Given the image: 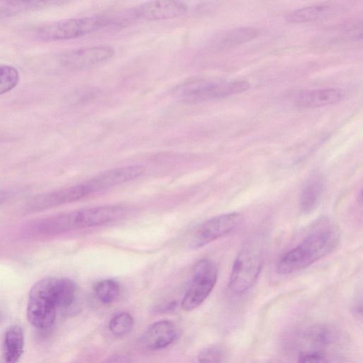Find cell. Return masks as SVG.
I'll list each match as a JSON object with an SVG mask.
<instances>
[{
  "instance_id": "obj_14",
  "label": "cell",
  "mask_w": 363,
  "mask_h": 363,
  "mask_svg": "<svg viewBox=\"0 0 363 363\" xmlns=\"http://www.w3.org/2000/svg\"><path fill=\"white\" fill-rule=\"evenodd\" d=\"M342 90L336 88H324L305 90L296 97L297 106L314 108L336 104L344 98Z\"/></svg>"
},
{
  "instance_id": "obj_21",
  "label": "cell",
  "mask_w": 363,
  "mask_h": 363,
  "mask_svg": "<svg viewBox=\"0 0 363 363\" xmlns=\"http://www.w3.org/2000/svg\"><path fill=\"white\" fill-rule=\"evenodd\" d=\"M134 324L133 318L126 312L120 313L111 318L108 328L116 336H122L128 333Z\"/></svg>"
},
{
  "instance_id": "obj_15",
  "label": "cell",
  "mask_w": 363,
  "mask_h": 363,
  "mask_svg": "<svg viewBox=\"0 0 363 363\" xmlns=\"http://www.w3.org/2000/svg\"><path fill=\"white\" fill-rule=\"evenodd\" d=\"M342 10V6L333 3H323L295 9L286 16L291 23L315 21L333 16Z\"/></svg>"
},
{
  "instance_id": "obj_8",
  "label": "cell",
  "mask_w": 363,
  "mask_h": 363,
  "mask_svg": "<svg viewBox=\"0 0 363 363\" xmlns=\"http://www.w3.org/2000/svg\"><path fill=\"white\" fill-rule=\"evenodd\" d=\"M115 55L110 45H95L72 50L62 54L61 65L70 70H83L108 61Z\"/></svg>"
},
{
  "instance_id": "obj_2",
  "label": "cell",
  "mask_w": 363,
  "mask_h": 363,
  "mask_svg": "<svg viewBox=\"0 0 363 363\" xmlns=\"http://www.w3.org/2000/svg\"><path fill=\"white\" fill-rule=\"evenodd\" d=\"M340 231L328 218H322L295 247L279 259L276 270L281 275L302 270L330 253L338 245Z\"/></svg>"
},
{
  "instance_id": "obj_12",
  "label": "cell",
  "mask_w": 363,
  "mask_h": 363,
  "mask_svg": "<svg viewBox=\"0 0 363 363\" xmlns=\"http://www.w3.org/2000/svg\"><path fill=\"white\" fill-rule=\"evenodd\" d=\"M178 337V329L171 320H162L151 324L140 339L148 350H159L170 345Z\"/></svg>"
},
{
  "instance_id": "obj_6",
  "label": "cell",
  "mask_w": 363,
  "mask_h": 363,
  "mask_svg": "<svg viewBox=\"0 0 363 363\" xmlns=\"http://www.w3.org/2000/svg\"><path fill=\"white\" fill-rule=\"evenodd\" d=\"M218 274V267L213 261L209 259L199 261L194 268L191 281L182 300V308L191 311L198 308L213 289Z\"/></svg>"
},
{
  "instance_id": "obj_25",
  "label": "cell",
  "mask_w": 363,
  "mask_h": 363,
  "mask_svg": "<svg viewBox=\"0 0 363 363\" xmlns=\"http://www.w3.org/2000/svg\"><path fill=\"white\" fill-rule=\"evenodd\" d=\"M7 197V193L3 190H0V205L6 200Z\"/></svg>"
},
{
  "instance_id": "obj_4",
  "label": "cell",
  "mask_w": 363,
  "mask_h": 363,
  "mask_svg": "<svg viewBox=\"0 0 363 363\" xmlns=\"http://www.w3.org/2000/svg\"><path fill=\"white\" fill-rule=\"evenodd\" d=\"M250 86V84L245 80L196 81L180 86L175 95L183 102L199 103L235 95Z\"/></svg>"
},
{
  "instance_id": "obj_7",
  "label": "cell",
  "mask_w": 363,
  "mask_h": 363,
  "mask_svg": "<svg viewBox=\"0 0 363 363\" xmlns=\"http://www.w3.org/2000/svg\"><path fill=\"white\" fill-rule=\"evenodd\" d=\"M239 213H228L213 217L201 223L195 230L190 240V247L197 249L228 234L242 222Z\"/></svg>"
},
{
  "instance_id": "obj_20",
  "label": "cell",
  "mask_w": 363,
  "mask_h": 363,
  "mask_svg": "<svg viewBox=\"0 0 363 363\" xmlns=\"http://www.w3.org/2000/svg\"><path fill=\"white\" fill-rule=\"evenodd\" d=\"M94 293L102 303L111 304L119 298L121 287L118 283L113 279H104L95 285Z\"/></svg>"
},
{
  "instance_id": "obj_22",
  "label": "cell",
  "mask_w": 363,
  "mask_h": 363,
  "mask_svg": "<svg viewBox=\"0 0 363 363\" xmlns=\"http://www.w3.org/2000/svg\"><path fill=\"white\" fill-rule=\"evenodd\" d=\"M19 73L13 67L0 65V95L13 89L18 83Z\"/></svg>"
},
{
  "instance_id": "obj_10",
  "label": "cell",
  "mask_w": 363,
  "mask_h": 363,
  "mask_svg": "<svg viewBox=\"0 0 363 363\" xmlns=\"http://www.w3.org/2000/svg\"><path fill=\"white\" fill-rule=\"evenodd\" d=\"M188 5L182 1L155 0L143 3L133 9V15L145 21L173 18L187 13Z\"/></svg>"
},
{
  "instance_id": "obj_24",
  "label": "cell",
  "mask_w": 363,
  "mask_h": 363,
  "mask_svg": "<svg viewBox=\"0 0 363 363\" xmlns=\"http://www.w3.org/2000/svg\"><path fill=\"white\" fill-rule=\"evenodd\" d=\"M297 363H330V362L320 352H307L299 355Z\"/></svg>"
},
{
  "instance_id": "obj_23",
  "label": "cell",
  "mask_w": 363,
  "mask_h": 363,
  "mask_svg": "<svg viewBox=\"0 0 363 363\" xmlns=\"http://www.w3.org/2000/svg\"><path fill=\"white\" fill-rule=\"evenodd\" d=\"M225 359V350L216 345L203 348L197 356L199 363H223Z\"/></svg>"
},
{
  "instance_id": "obj_3",
  "label": "cell",
  "mask_w": 363,
  "mask_h": 363,
  "mask_svg": "<svg viewBox=\"0 0 363 363\" xmlns=\"http://www.w3.org/2000/svg\"><path fill=\"white\" fill-rule=\"evenodd\" d=\"M265 255V244L262 236L248 240L238 252L230 274L228 287L235 294H242L251 289L257 281Z\"/></svg>"
},
{
  "instance_id": "obj_19",
  "label": "cell",
  "mask_w": 363,
  "mask_h": 363,
  "mask_svg": "<svg viewBox=\"0 0 363 363\" xmlns=\"http://www.w3.org/2000/svg\"><path fill=\"white\" fill-rule=\"evenodd\" d=\"M55 3V1H6L0 5V20L13 17L23 12L44 9Z\"/></svg>"
},
{
  "instance_id": "obj_13",
  "label": "cell",
  "mask_w": 363,
  "mask_h": 363,
  "mask_svg": "<svg viewBox=\"0 0 363 363\" xmlns=\"http://www.w3.org/2000/svg\"><path fill=\"white\" fill-rule=\"evenodd\" d=\"M127 209L122 205H108L77 210L78 229L106 224L123 217Z\"/></svg>"
},
{
  "instance_id": "obj_16",
  "label": "cell",
  "mask_w": 363,
  "mask_h": 363,
  "mask_svg": "<svg viewBox=\"0 0 363 363\" xmlns=\"http://www.w3.org/2000/svg\"><path fill=\"white\" fill-rule=\"evenodd\" d=\"M259 33V30L254 27L232 28L216 35L210 46L216 50L230 48L250 41Z\"/></svg>"
},
{
  "instance_id": "obj_1",
  "label": "cell",
  "mask_w": 363,
  "mask_h": 363,
  "mask_svg": "<svg viewBox=\"0 0 363 363\" xmlns=\"http://www.w3.org/2000/svg\"><path fill=\"white\" fill-rule=\"evenodd\" d=\"M78 289L68 278L48 277L41 279L31 287L26 315L36 328L46 329L55 322L57 311H67L76 302Z\"/></svg>"
},
{
  "instance_id": "obj_5",
  "label": "cell",
  "mask_w": 363,
  "mask_h": 363,
  "mask_svg": "<svg viewBox=\"0 0 363 363\" xmlns=\"http://www.w3.org/2000/svg\"><path fill=\"white\" fill-rule=\"evenodd\" d=\"M111 20L101 16L72 18L45 25L38 29L36 36L43 41L77 38L107 26Z\"/></svg>"
},
{
  "instance_id": "obj_17",
  "label": "cell",
  "mask_w": 363,
  "mask_h": 363,
  "mask_svg": "<svg viewBox=\"0 0 363 363\" xmlns=\"http://www.w3.org/2000/svg\"><path fill=\"white\" fill-rule=\"evenodd\" d=\"M24 335L21 326L10 325L2 343V363H16L23 352Z\"/></svg>"
},
{
  "instance_id": "obj_18",
  "label": "cell",
  "mask_w": 363,
  "mask_h": 363,
  "mask_svg": "<svg viewBox=\"0 0 363 363\" xmlns=\"http://www.w3.org/2000/svg\"><path fill=\"white\" fill-rule=\"evenodd\" d=\"M325 183L322 176L314 174L309 177L302 189L300 207L303 212L309 213L318 206L323 196Z\"/></svg>"
},
{
  "instance_id": "obj_9",
  "label": "cell",
  "mask_w": 363,
  "mask_h": 363,
  "mask_svg": "<svg viewBox=\"0 0 363 363\" xmlns=\"http://www.w3.org/2000/svg\"><path fill=\"white\" fill-rule=\"evenodd\" d=\"M145 172V167L139 164L116 167L98 174L84 184L90 195L135 179Z\"/></svg>"
},
{
  "instance_id": "obj_11",
  "label": "cell",
  "mask_w": 363,
  "mask_h": 363,
  "mask_svg": "<svg viewBox=\"0 0 363 363\" xmlns=\"http://www.w3.org/2000/svg\"><path fill=\"white\" fill-rule=\"evenodd\" d=\"M88 195L89 193L84 182L74 184L38 196L28 204V209L31 211L49 209L74 202Z\"/></svg>"
}]
</instances>
